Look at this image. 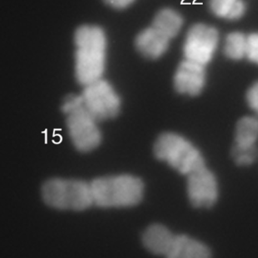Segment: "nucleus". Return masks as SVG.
Listing matches in <instances>:
<instances>
[{
    "instance_id": "f257e3e1",
    "label": "nucleus",
    "mask_w": 258,
    "mask_h": 258,
    "mask_svg": "<svg viewBox=\"0 0 258 258\" xmlns=\"http://www.w3.org/2000/svg\"><path fill=\"white\" fill-rule=\"evenodd\" d=\"M75 76L83 86L102 79L106 69L107 39L97 26H82L74 36Z\"/></svg>"
},
{
    "instance_id": "f03ea898",
    "label": "nucleus",
    "mask_w": 258,
    "mask_h": 258,
    "mask_svg": "<svg viewBox=\"0 0 258 258\" xmlns=\"http://www.w3.org/2000/svg\"><path fill=\"white\" fill-rule=\"evenodd\" d=\"M94 206L100 208H129L142 201L144 183L134 176H109L90 183Z\"/></svg>"
},
{
    "instance_id": "7ed1b4c3",
    "label": "nucleus",
    "mask_w": 258,
    "mask_h": 258,
    "mask_svg": "<svg viewBox=\"0 0 258 258\" xmlns=\"http://www.w3.org/2000/svg\"><path fill=\"white\" fill-rule=\"evenodd\" d=\"M154 153L159 160L186 176L207 165L202 153L190 141L172 132L159 137Z\"/></svg>"
},
{
    "instance_id": "20e7f679",
    "label": "nucleus",
    "mask_w": 258,
    "mask_h": 258,
    "mask_svg": "<svg viewBox=\"0 0 258 258\" xmlns=\"http://www.w3.org/2000/svg\"><path fill=\"white\" fill-rule=\"evenodd\" d=\"M62 110L66 115L68 134L74 147L81 152L96 148L101 140L98 121L85 108L81 95H68Z\"/></svg>"
},
{
    "instance_id": "39448f33",
    "label": "nucleus",
    "mask_w": 258,
    "mask_h": 258,
    "mask_svg": "<svg viewBox=\"0 0 258 258\" xmlns=\"http://www.w3.org/2000/svg\"><path fill=\"white\" fill-rule=\"evenodd\" d=\"M42 197L47 206L59 210L80 212L94 205L90 183L83 180H47L42 187Z\"/></svg>"
},
{
    "instance_id": "423d86ee",
    "label": "nucleus",
    "mask_w": 258,
    "mask_h": 258,
    "mask_svg": "<svg viewBox=\"0 0 258 258\" xmlns=\"http://www.w3.org/2000/svg\"><path fill=\"white\" fill-rule=\"evenodd\" d=\"M83 87L80 95L83 105L98 122L118 114L121 110V99L109 82L101 79Z\"/></svg>"
},
{
    "instance_id": "0eeeda50",
    "label": "nucleus",
    "mask_w": 258,
    "mask_h": 258,
    "mask_svg": "<svg viewBox=\"0 0 258 258\" xmlns=\"http://www.w3.org/2000/svg\"><path fill=\"white\" fill-rule=\"evenodd\" d=\"M219 39V32L215 27L204 24H195L190 27L185 39V59L206 66L213 59Z\"/></svg>"
},
{
    "instance_id": "6e6552de",
    "label": "nucleus",
    "mask_w": 258,
    "mask_h": 258,
    "mask_svg": "<svg viewBox=\"0 0 258 258\" xmlns=\"http://www.w3.org/2000/svg\"><path fill=\"white\" fill-rule=\"evenodd\" d=\"M187 194L191 204L197 209L215 206L219 197V186L216 176L207 165L187 175Z\"/></svg>"
},
{
    "instance_id": "1a4fd4ad",
    "label": "nucleus",
    "mask_w": 258,
    "mask_h": 258,
    "mask_svg": "<svg viewBox=\"0 0 258 258\" xmlns=\"http://www.w3.org/2000/svg\"><path fill=\"white\" fill-rule=\"evenodd\" d=\"M206 81V66L184 59L174 74V86L178 93L195 97L204 90Z\"/></svg>"
},
{
    "instance_id": "9d476101",
    "label": "nucleus",
    "mask_w": 258,
    "mask_h": 258,
    "mask_svg": "<svg viewBox=\"0 0 258 258\" xmlns=\"http://www.w3.org/2000/svg\"><path fill=\"white\" fill-rule=\"evenodd\" d=\"M171 39L165 32L151 24L136 36V47L145 57L159 58L168 51Z\"/></svg>"
},
{
    "instance_id": "9b49d317",
    "label": "nucleus",
    "mask_w": 258,
    "mask_h": 258,
    "mask_svg": "<svg viewBox=\"0 0 258 258\" xmlns=\"http://www.w3.org/2000/svg\"><path fill=\"white\" fill-rule=\"evenodd\" d=\"M165 257L212 258V253L208 245L194 238L174 234Z\"/></svg>"
},
{
    "instance_id": "f8f14e48",
    "label": "nucleus",
    "mask_w": 258,
    "mask_h": 258,
    "mask_svg": "<svg viewBox=\"0 0 258 258\" xmlns=\"http://www.w3.org/2000/svg\"><path fill=\"white\" fill-rule=\"evenodd\" d=\"M174 236V233L165 226L151 224L142 233V242L151 254L165 257Z\"/></svg>"
},
{
    "instance_id": "ddd939ff",
    "label": "nucleus",
    "mask_w": 258,
    "mask_h": 258,
    "mask_svg": "<svg viewBox=\"0 0 258 258\" xmlns=\"http://www.w3.org/2000/svg\"><path fill=\"white\" fill-rule=\"evenodd\" d=\"M209 8L215 16L228 21L240 19L246 12L243 0H209Z\"/></svg>"
},
{
    "instance_id": "4468645a",
    "label": "nucleus",
    "mask_w": 258,
    "mask_h": 258,
    "mask_svg": "<svg viewBox=\"0 0 258 258\" xmlns=\"http://www.w3.org/2000/svg\"><path fill=\"white\" fill-rule=\"evenodd\" d=\"M258 140V118L245 116L239 119L235 130L233 144L241 147H255Z\"/></svg>"
},
{
    "instance_id": "2eb2a0df",
    "label": "nucleus",
    "mask_w": 258,
    "mask_h": 258,
    "mask_svg": "<svg viewBox=\"0 0 258 258\" xmlns=\"http://www.w3.org/2000/svg\"><path fill=\"white\" fill-rule=\"evenodd\" d=\"M152 24L165 32L171 39H173L180 33L183 25V18L176 11L165 9L158 12Z\"/></svg>"
},
{
    "instance_id": "dca6fc26",
    "label": "nucleus",
    "mask_w": 258,
    "mask_h": 258,
    "mask_svg": "<svg viewBox=\"0 0 258 258\" xmlns=\"http://www.w3.org/2000/svg\"><path fill=\"white\" fill-rule=\"evenodd\" d=\"M224 51L225 55L231 60H239L247 57L248 52V36L233 32L227 35L224 42Z\"/></svg>"
},
{
    "instance_id": "f3484780",
    "label": "nucleus",
    "mask_w": 258,
    "mask_h": 258,
    "mask_svg": "<svg viewBox=\"0 0 258 258\" xmlns=\"http://www.w3.org/2000/svg\"><path fill=\"white\" fill-rule=\"evenodd\" d=\"M257 147H241L233 144L231 150V156L235 163L239 166H248L255 162L257 156Z\"/></svg>"
},
{
    "instance_id": "a211bd4d",
    "label": "nucleus",
    "mask_w": 258,
    "mask_h": 258,
    "mask_svg": "<svg viewBox=\"0 0 258 258\" xmlns=\"http://www.w3.org/2000/svg\"><path fill=\"white\" fill-rule=\"evenodd\" d=\"M250 61L258 64V33L248 36L247 57Z\"/></svg>"
},
{
    "instance_id": "6ab92c4d",
    "label": "nucleus",
    "mask_w": 258,
    "mask_h": 258,
    "mask_svg": "<svg viewBox=\"0 0 258 258\" xmlns=\"http://www.w3.org/2000/svg\"><path fill=\"white\" fill-rule=\"evenodd\" d=\"M246 101L250 108L258 114V82L254 83L247 91Z\"/></svg>"
},
{
    "instance_id": "aec40b11",
    "label": "nucleus",
    "mask_w": 258,
    "mask_h": 258,
    "mask_svg": "<svg viewBox=\"0 0 258 258\" xmlns=\"http://www.w3.org/2000/svg\"><path fill=\"white\" fill-rule=\"evenodd\" d=\"M135 0H105L108 5L118 9L128 7Z\"/></svg>"
}]
</instances>
